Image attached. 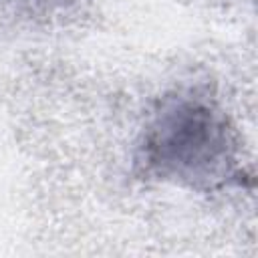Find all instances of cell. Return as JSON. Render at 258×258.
<instances>
[{
	"label": "cell",
	"instance_id": "obj_1",
	"mask_svg": "<svg viewBox=\"0 0 258 258\" xmlns=\"http://www.w3.org/2000/svg\"><path fill=\"white\" fill-rule=\"evenodd\" d=\"M238 145L226 115L202 97H165L141 135L137 165L145 175L210 191L236 177Z\"/></svg>",
	"mask_w": 258,
	"mask_h": 258
}]
</instances>
